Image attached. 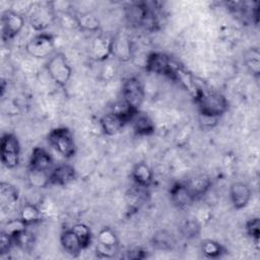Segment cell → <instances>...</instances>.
<instances>
[{
	"label": "cell",
	"instance_id": "obj_15",
	"mask_svg": "<svg viewBox=\"0 0 260 260\" xmlns=\"http://www.w3.org/2000/svg\"><path fill=\"white\" fill-rule=\"evenodd\" d=\"M130 123L132 124L133 130L137 135L145 136V135H150L154 132V124L150 117L138 110L137 112L134 113L132 116Z\"/></svg>",
	"mask_w": 260,
	"mask_h": 260
},
{
	"label": "cell",
	"instance_id": "obj_21",
	"mask_svg": "<svg viewBox=\"0 0 260 260\" xmlns=\"http://www.w3.org/2000/svg\"><path fill=\"white\" fill-rule=\"evenodd\" d=\"M113 41H108L105 38H98L93 44L92 51L94 53V57L96 59H104L112 52L113 50Z\"/></svg>",
	"mask_w": 260,
	"mask_h": 260
},
{
	"label": "cell",
	"instance_id": "obj_11",
	"mask_svg": "<svg viewBox=\"0 0 260 260\" xmlns=\"http://www.w3.org/2000/svg\"><path fill=\"white\" fill-rule=\"evenodd\" d=\"M252 197L250 187L244 182H234L230 186V198L236 209L245 208Z\"/></svg>",
	"mask_w": 260,
	"mask_h": 260
},
{
	"label": "cell",
	"instance_id": "obj_10",
	"mask_svg": "<svg viewBox=\"0 0 260 260\" xmlns=\"http://www.w3.org/2000/svg\"><path fill=\"white\" fill-rule=\"evenodd\" d=\"M52 166L53 158L46 149L42 147L32 149L28 161L29 173H50Z\"/></svg>",
	"mask_w": 260,
	"mask_h": 260
},
{
	"label": "cell",
	"instance_id": "obj_14",
	"mask_svg": "<svg viewBox=\"0 0 260 260\" xmlns=\"http://www.w3.org/2000/svg\"><path fill=\"white\" fill-rule=\"evenodd\" d=\"M60 244L63 250L70 256L77 257L83 249L79 238L72 229L65 230L60 235Z\"/></svg>",
	"mask_w": 260,
	"mask_h": 260
},
{
	"label": "cell",
	"instance_id": "obj_6",
	"mask_svg": "<svg viewBox=\"0 0 260 260\" xmlns=\"http://www.w3.org/2000/svg\"><path fill=\"white\" fill-rule=\"evenodd\" d=\"M122 96L129 108L139 110L145 96L143 84L137 77H128L122 85Z\"/></svg>",
	"mask_w": 260,
	"mask_h": 260
},
{
	"label": "cell",
	"instance_id": "obj_2",
	"mask_svg": "<svg viewBox=\"0 0 260 260\" xmlns=\"http://www.w3.org/2000/svg\"><path fill=\"white\" fill-rule=\"evenodd\" d=\"M50 145L63 157L70 158L76 152L73 133L67 127H57L48 134Z\"/></svg>",
	"mask_w": 260,
	"mask_h": 260
},
{
	"label": "cell",
	"instance_id": "obj_1",
	"mask_svg": "<svg viewBox=\"0 0 260 260\" xmlns=\"http://www.w3.org/2000/svg\"><path fill=\"white\" fill-rule=\"evenodd\" d=\"M194 99L197 104L200 117L202 118L201 121L204 122V125L209 127L212 126V123L215 124L217 119L229 109V102L226 98L219 92H204L199 89Z\"/></svg>",
	"mask_w": 260,
	"mask_h": 260
},
{
	"label": "cell",
	"instance_id": "obj_5",
	"mask_svg": "<svg viewBox=\"0 0 260 260\" xmlns=\"http://www.w3.org/2000/svg\"><path fill=\"white\" fill-rule=\"evenodd\" d=\"M1 162L7 169L17 167L20 158V144L17 137L12 133H5L0 141Z\"/></svg>",
	"mask_w": 260,
	"mask_h": 260
},
{
	"label": "cell",
	"instance_id": "obj_20",
	"mask_svg": "<svg viewBox=\"0 0 260 260\" xmlns=\"http://www.w3.org/2000/svg\"><path fill=\"white\" fill-rule=\"evenodd\" d=\"M201 251L208 258H218L224 252L222 246L213 240H204L201 243Z\"/></svg>",
	"mask_w": 260,
	"mask_h": 260
},
{
	"label": "cell",
	"instance_id": "obj_4",
	"mask_svg": "<svg viewBox=\"0 0 260 260\" xmlns=\"http://www.w3.org/2000/svg\"><path fill=\"white\" fill-rule=\"evenodd\" d=\"M146 70L155 74L165 75L175 80L176 74L180 68L179 64L174 62L168 55L153 52L148 55L146 59Z\"/></svg>",
	"mask_w": 260,
	"mask_h": 260
},
{
	"label": "cell",
	"instance_id": "obj_22",
	"mask_svg": "<svg viewBox=\"0 0 260 260\" xmlns=\"http://www.w3.org/2000/svg\"><path fill=\"white\" fill-rule=\"evenodd\" d=\"M247 68L255 76H259L260 73V53L257 48H252L247 52L245 57Z\"/></svg>",
	"mask_w": 260,
	"mask_h": 260
},
{
	"label": "cell",
	"instance_id": "obj_27",
	"mask_svg": "<svg viewBox=\"0 0 260 260\" xmlns=\"http://www.w3.org/2000/svg\"><path fill=\"white\" fill-rule=\"evenodd\" d=\"M181 230L185 237H197L200 231V225L194 220H188L184 222Z\"/></svg>",
	"mask_w": 260,
	"mask_h": 260
},
{
	"label": "cell",
	"instance_id": "obj_17",
	"mask_svg": "<svg viewBox=\"0 0 260 260\" xmlns=\"http://www.w3.org/2000/svg\"><path fill=\"white\" fill-rule=\"evenodd\" d=\"M14 246L23 251H30L35 245V235L25 229L15 232L11 235Z\"/></svg>",
	"mask_w": 260,
	"mask_h": 260
},
{
	"label": "cell",
	"instance_id": "obj_26",
	"mask_svg": "<svg viewBox=\"0 0 260 260\" xmlns=\"http://www.w3.org/2000/svg\"><path fill=\"white\" fill-rule=\"evenodd\" d=\"M14 244H13L12 237L8 233L2 231L0 234V255L3 256L8 252H10Z\"/></svg>",
	"mask_w": 260,
	"mask_h": 260
},
{
	"label": "cell",
	"instance_id": "obj_25",
	"mask_svg": "<svg viewBox=\"0 0 260 260\" xmlns=\"http://www.w3.org/2000/svg\"><path fill=\"white\" fill-rule=\"evenodd\" d=\"M153 245L156 246L158 249L167 250L171 249L173 245L175 244V241L173 240V237L169 234H166L165 232H160L156 236L153 237Z\"/></svg>",
	"mask_w": 260,
	"mask_h": 260
},
{
	"label": "cell",
	"instance_id": "obj_18",
	"mask_svg": "<svg viewBox=\"0 0 260 260\" xmlns=\"http://www.w3.org/2000/svg\"><path fill=\"white\" fill-rule=\"evenodd\" d=\"M19 218L23 221V223L26 226L31 225L41 221V211L35 204L25 203L20 208Z\"/></svg>",
	"mask_w": 260,
	"mask_h": 260
},
{
	"label": "cell",
	"instance_id": "obj_7",
	"mask_svg": "<svg viewBox=\"0 0 260 260\" xmlns=\"http://www.w3.org/2000/svg\"><path fill=\"white\" fill-rule=\"evenodd\" d=\"M55 49L54 38L50 34L41 32L31 38L26 44V52L38 59L51 57Z\"/></svg>",
	"mask_w": 260,
	"mask_h": 260
},
{
	"label": "cell",
	"instance_id": "obj_9",
	"mask_svg": "<svg viewBox=\"0 0 260 260\" xmlns=\"http://www.w3.org/2000/svg\"><path fill=\"white\" fill-rule=\"evenodd\" d=\"M24 25L23 16L14 10H5L1 15V35L3 41L17 36Z\"/></svg>",
	"mask_w": 260,
	"mask_h": 260
},
{
	"label": "cell",
	"instance_id": "obj_24",
	"mask_svg": "<svg viewBox=\"0 0 260 260\" xmlns=\"http://www.w3.org/2000/svg\"><path fill=\"white\" fill-rule=\"evenodd\" d=\"M246 232L248 236L254 241L257 248L259 247V236H260V219L253 217L246 222Z\"/></svg>",
	"mask_w": 260,
	"mask_h": 260
},
{
	"label": "cell",
	"instance_id": "obj_13",
	"mask_svg": "<svg viewBox=\"0 0 260 260\" xmlns=\"http://www.w3.org/2000/svg\"><path fill=\"white\" fill-rule=\"evenodd\" d=\"M76 177L74 167L68 164H62L51 170L49 174V184L55 186H66Z\"/></svg>",
	"mask_w": 260,
	"mask_h": 260
},
{
	"label": "cell",
	"instance_id": "obj_19",
	"mask_svg": "<svg viewBox=\"0 0 260 260\" xmlns=\"http://www.w3.org/2000/svg\"><path fill=\"white\" fill-rule=\"evenodd\" d=\"M18 200V191L10 183H0V201L2 205L11 206Z\"/></svg>",
	"mask_w": 260,
	"mask_h": 260
},
{
	"label": "cell",
	"instance_id": "obj_16",
	"mask_svg": "<svg viewBox=\"0 0 260 260\" xmlns=\"http://www.w3.org/2000/svg\"><path fill=\"white\" fill-rule=\"evenodd\" d=\"M131 176L135 184L138 187H142V188H147L152 183V179H153L152 170L144 161H140L134 166Z\"/></svg>",
	"mask_w": 260,
	"mask_h": 260
},
{
	"label": "cell",
	"instance_id": "obj_3",
	"mask_svg": "<svg viewBox=\"0 0 260 260\" xmlns=\"http://www.w3.org/2000/svg\"><path fill=\"white\" fill-rule=\"evenodd\" d=\"M46 68L51 79L60 86H65L70 80L72 69L66 56L61 52L54 53L49 58Z\"/></svg>",
	"mask_w": 260,
	"mask_h": 260
},
{
	"label": "cell",
	"instance_id": "obj_12",
	"mask_svg": "<svg viewBox=\"0 0 260 260\" xmlns=\"http://www.w3.org/2000/svg\"><path fill=\"white\" fill-rule=\"evenodd\" d=\"M170 197L173 204L178 208L189 207L195 200V196L187 184L176 183L170 190Z\"/></svg>",
	"mask_w": 260,
	"mask_h": 260
},
{
	"label": "cell",
	"instance_id": "obj_8",
	"mask_svg": "<svg viewBox=\"0 0 260 260\" xmlns=\"http://www.w3.org/2000/svg\"><path fill=\"white\" fill-rule=\"evenodd\" d=\"M119 241L115 232L109 228H103L98 234V245L95 249L99 258H112L118 251Z\"/></svg>",
	"mask_w": 260,
	"mask_h": 260
},
{
	"label": "cell",
	"instance_id": "obj_23",
	"mask_svg": "<svg viewBox=\"0 0 260 260\" xmlns=\"http://www.w3.org/2000/svg\"><path fill=\"white\" fill-rule=\"evenodd\" d=\"M80 240L83 249H86L91 243V232L90 229L84 223H76L71 228Z\"/></svg>",
	"mask_w": 260,
	"mask_h": 260
}]
</instances>
